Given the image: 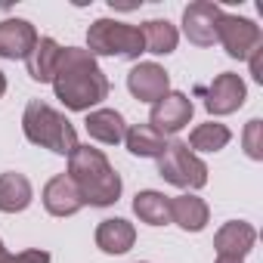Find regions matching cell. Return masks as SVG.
I'll list each match as a JSON object with an SVG mask.
<instances>
[{
  "mask_svg": "<svg viewBox=\"0 0 263 263\" xmlns=\"http://www.w3.org/2000/svg\"><path fill=\"white\" fill-rule=\"evenodd\" d=\"M50 84L56 90V99H62V105L71 111H90L93 105H99L108 96L105 71L81 47H62L59 65Z\"/></svg>",
  "mask_w": 263,
  "mask_h": 263,
  "instance_id": "obj_1",
  "label": "cell"
},
{
  "mask_svg": "<svg viewBox=\"0 0 263 263\" xmlns=\"http://www.w3.org/2000/svg\"><path fill=\"white\" fill-rule=\"evenodd\" d=\"M68 177L71 183L78 186L84 204H93V208H108L121 198V177L118 171L111 167V161L105 158L102 149H93V146H81L68 155Z\"/></svg>",
  "mask_w": 263,
  "mask_h": 263,
  "instance_id": "obj_2",
  "label": "cell"
},
{
  "mask_svg": "<svg viewBox=\"0 0 263 263\" xmlns=\"http://www.w3.org/2000/svg\"><path fill=\"white\" fill-rule=\"evenodd\" d=\"M22 130H25L28 143H34L41 149H50L56 155H71L78 149V130H74V124L62 111H56L53 105H47L41 99H31L25 105Z\"/></svg>",
  "mask_w": 263,
  "mask_h": 263,
  "instance_id": "obj_3",
  "label": "cell"
},
{
  "mask_svg": "<svg viewBox=\"0 0 263 263\" xmlns=\"http://www.w3.org/2000/svg\"><path fill=\"white\" fill-rule=\"evenodd\" d=\"M87 53L96 56H124V59H140L146 53V41L140 25L118 22V19H96L87 28Z\"/></svg>",
  "mask_w": 263,
  "mask_h": 263,
  "instance_id": "obj_4",
  "label": "cell"
},
{
  "mask_svg": "<svg viewBox=\"0 0 263 263\" xmlns=\"http://www.w3.org/2000/svg\"><path fill=\"white\" fill-rule=\"evenodd\" d=\"M158 174L171 183V186H180V189H201L208 183V164L180 140L167 143L164 152L158 155Z\"/></svg>",
  "mask_w": 263,
  "mask_h": 263,
  "instance_id": "obj_5",
  "label": "cell"
},
{
  "mask_svg": "<svg viewBox=\"0 0 263 263\" xmlns=\"http://www.w3.org/2000/svg\"><path fill=\"white\" fill-rule=\"evenodd\" d=\"M217 41L223 44V50L232 59H248L257 47H263L260 25L251 22V19H245V16H232V13L220 16V22H217Z\"/></svg>",
  "mask_w": 263,
  "mask_h": 263,
  "instance_id": "obj_6",
  "label": "cell"
},
{
  "mask_svg": "<svg viewBox=\"0 0 263 263\" xmlns=\"http://www.w3.org/2000/svg\"><path fill=\"white\" fill-rule=\"evenodd\" d=\"M192 111H195L192 99H189L186 93H177V90H171V93H164V96H161V99L152 105L149 127H155L161 137H174V134H180L183 127H189V121H192Z\"/></svg>",
  "mask_w": 263,
  "mask_h": 263,
  "instance_id": "obj_7",
  "label": "cell"
},
{
  "mask_svg": "<svg viewBox=\"0 0 263 263\" xmlns=\"http://www.w3.org/2000/svg\"><path fill=\"white\" fill-rule=\"evenodd\" d=\"M201 93H204V108H208L211 115H217V118L238 111V108L245 105V99H248V87H245V81H241L235 71L217 74Z\"/></svg>",
  "mask_w": 263,
  "mask_h": 263,
  "instance_id": "obj_8",
  "label": "cell"
},
{
  "mask_svg": "<svg viewBox=\"0 0 263 263\" xmlns=\"http://www.w3.org/2000/svg\"><path fill=\"white\" fill-rule=\"evenodd\" d=\"M223 16V7L211 0H195L183 10V34L195 47H214L217 44V22Z\"/></svg>",
  "mask_w": 263,
  "mask_h": 263,
  "instance_id": "obj_9",
  "label": "cell"
},
{
  "mask_svg": "<svg viewBox=\"0 0 263 263\" xmlns=\"http://www.w3.org/2000/svg\"><path fill=\"white\" fill-rule=\"evenodd\" d=\"M127 90L140 102H158L164 93H171V74L158 62H137L127 71Z\"/></svg>",
  "mask_w": 263,
  "mask_h": 263,
  "instance_id": "obj_10",
  "label": "cell"
},
{
  "mask_svg": "<svg viewBox=\"0 0 263 263\" xmlns=\"http://www.w3.org/2000/svg\"><path fill=\"white\" fill-rule=\"evenodd\" d=\"M257 245V229L245 220H229L217 229L214 235V251L217 257H232V260H245Z\"/></svg>",
  "mask_w": 263,
  "mask_h": 263,
  "instance_id": "obj_11",
  "label": "cell"
},
{
  "mask_svg": "<svg viewBox=\"0 0 263 263\" xmlns=\"http://www.w3.org/2000/svg\"><path fill=\"white\" fill-rule=\"evenodd\" d=\"M37 47V31L28 19L0 22V59H28Z\"/></svg>",
  "mask_w": 263,
  "mask_h": 263,
  "instance_id": "obj_12",
  "label": "cell"
},
{
  "mask_svg": "<svg viewBox=\"0 0 263 263\" xmlns=\"http://www.w3.org/2000/svg\"><path fill=\"white\" fill-rule=\"evenodd\" d=\"M44 208L53 217H71L84 208V198H81V192H78V186L71 183L68 174H56L44 186Z\"/></svg>",
  "mask_w": 263,
  "mask_h": 263,
  "instance_id": "obj_13",
  "label": "cell"
},
{
  "mask_svg": "<svg viewBox=\"0 0 263 263\" xmlns=\"http://www.w3.org/2000/svg\"><path fill=\"white\" fill-rule=\"evenodd\" d=\"M211 220V208L204 198H198L195 192H183L177 198H171V223H177L186 232H201Z\"/></svg>",
  "mask_w": 263,
  "mask_h": 263,
  "instance_id": "obj_14",
  "label": "cell"
},
{
  "mask_svg": "<svg viewBox=\"0 0 263 263\" xmlns=\"http://www.w3.org/2000/svg\"><path fill=\"white\" fill-rule=\"evenodd\" d=\"M134 241H137V229L124 217H111V220H102L96 226V248L102 254H115V257L127 254L134 248Z\"/></svg>",
  "mask_w": 263,
  "mask_h": 263,
  "instance_id": "obj_15",
  "label": "cell"
},
{
  "mask_svg": "<svg viewBox=\"0 0 263 263\" xmlns=\"http://www.w3.org/2000/svg\"><path fill=\"white\" fill-rule=\"evenodd\" d=\"M84 124H87L90 140H96V143H105V146H118V143H124L127 121H124V115L115 111V108H93V111L87 115Z\"/></svg>",
  "mask_w": 263,
  "mask_h": 263,
  "instance_id": "obj_16",
  "label": "cell"
},
{
  "mask_svg": "<svg viewBox=\"0 0 263 263\" xmlns=\"http://www.w3.org/2000/svg\"><path fill=\"white\" fill-rule=\"evenodd\" d=\"M34 198V189H31V180L25 174H16V171H7L0 174V211L4 214H19L31 204Z\"/></svg>",
  "mask_w": 263,
  "mask_h": 263,
  "instance_id": "obj_17",
  "label": "cell"
},
{
  "mask_svg": "<svg viewBox=\"0 0 263 263\" xmlns=\"http://www.w3.org/2000/svg\"><path fill=\"white\" fill-rule=\"evenodd\" d=\"M59 56H62V47L53 41V37H37V47L31 50V56L25 59L28 65V74L41 84H50L53 74H56V65H59Z\"/></svg>",
  "mask_w": 263,
  "mask_h": 263,
  "instance_id": "obj_18",
  "label": "cell"
},
{
  "mask_svg": "<svg viewBox=\"0 0 263 263\" xmlns=\"http://www.w3.org/2000/svg\"><path fill=\"white\" fill-rule=\"evenodd\" d=\"M134 214L146 226H167L171 223V198L155 189H143L134 198Z\"/></svg>",
  "mask_w": 263,
  "mask_h": 263,
  "instance_id": "obj_19",
  "label": "cell"
},
{
  "mask_svg": "<svg viewBox=\"0 0 263 263\" xmlns=\"http://www.w3.org/2000/svg\"><path fill=\"white\" fill-rule=\"evenodd\" d=\"M124 143H127V152L130 155H137V158H158L164 152V137L158 134L155 127L149 124H134V127H127V134H124Z\"/></svg>",
  "mask_w": 263,
  "mask_h": 263,
  "instance_id": "obj_20",
  "label": "cell"
},
{
  "mask_svg": "<svg viewBox=\"0 0 263 263\" xmlns=\"http://www.w3.org/2000/svg\"><path fill=\"white\" fill-rule=\"evenodd\" d=\"M140 31H143V41H146V53H155V56H167L180 44V31L167 19H149V22L140 25Z\"/></svg>",
  "mask_w": 263,
  "mask_h": 263,
  "instance_id": "obj_21",
  "label": "cell"
},
{
  "mask_svg": "<svg viewBox=\"0 0 263 263\" xmlns=\"http://www.w3.org/2000/svg\"><path fill=\"white\" fill-rule=\"evenodd\" d=\"M229 140H232V130H229L226 124L208 121V124H198V127L192 130L186 146H189L192 152H220V149L229 146Z\"/></svg>",
  "mask_w": 263,
  "mask_h": 263,
  "instance_id": "obj_22",
  "label": "cell"
},
{
  "mask_svg": "<svg viewBox=\"0 0 263 263\" xmlns=\"http://www.w3.org/2000/svg\"><path fill=\"white\" fill-rule=\"evenodd\" d=\"M260 130H263V124H260V118H254V121H248V127H245V137H241V143H245V152H248V158H254V161H260V158H263Z\"/></svg>",
  "mask_w": 263,
  "mask_h": 263,
  "instance_id": "obj_23",
  "label": "cell"
},
{
  "mask_svg": "<svg viewBox=\"0 0 263 263\" xmlns=\"http://www.w3.org/2000/svg\"><path fill=\"white\" fill-rule=\"evenodd\" d=\"M10 263H50V254L41 251V248H31V251H22V254H13Z\"/></svg>",
  "mask_w": 263,
  "mask_h": 263,
  "instance_id": "obj_24",
  "label": "cell"
},
{
  "mask_svg": "<svg viewBox=\"0 0 263 263\" xmlns=\"http://www.w3.org/2000/svg\"><path fill=\"white\" fill-rule=\"evenodd\" d=\"M260 56H263V47H257L251 56H248V62H251V74H254V81H263V65H260Z\"/></svg>",
  "mask_w": 263,
  "mask_h": 263,
  "instance_id": "obj_25",
  "label": "cell"
},
{
  "mask_svg": "<svg viewBox=\"0 0 263 263\" xmlns=\"http://www.w3.org/2000/svg\"><path fill=\"white\" fill-rule=\"evenodd\" d=\"M10 257H13V254H7V248H4V238H0V263H10Z\"/></svg>",
  "mask_w": 263,
  "mask_h": 263,
  "instance_id": "obj_26",
  "label": "cell"
},
{
  "mask_svg": "<svg viewBox=\"0 0 263 263\" xmlns=\"http://www.w3.org/2000/svg\"><path fill=\"white\" fill-rule=\"evenodd\" d=\"M4 93H7V74L0 71V96H4Z\"/></svg>",
  "mask_w": 263,
  "mask_h": 263,
  "instance_id": "obj_27",
  "label": "cell"
},
{
  "mask_svg": "<svg viewBox=\"0 0 263 263\" xmlns=\"http://www.w3.org/2000/svg\"><path fill=\"white\" fill-rule=\"evenodd\" d=\"M217 263H241V260H232V257H217Z\"/></svg>",
  "mask_w": 263,
  "mask_h": 263,
  "instance_id": "obj_28",
  "label": "cell"
}]
</instances>
